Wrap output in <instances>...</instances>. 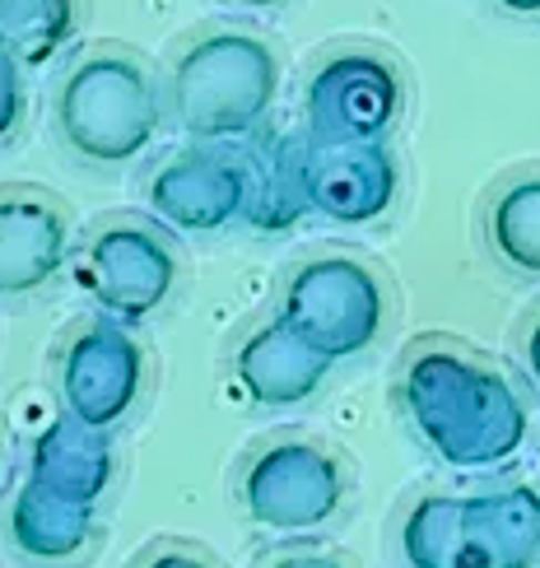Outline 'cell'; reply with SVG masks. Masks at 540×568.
Masks as SVG:
<instances>
[{
    "label": "cell",
    "instance_id": "obj_1",
    "mask_svg": "<svg viewBox=\"0 0 540 568\" xmlns=\"http://www.w3.org/2000/svg\"><path fill=\"white\" fill-rule=\"evenodd\" d=\"M396 406L442 466L495 470L522 453L531 415L508 373L457 341H415L396 368Z\"/></svg>",
    "mask_w": 540,
    "mask_h": 568
},
{
    "label": "cell",
    "instance_id": "obj_12",
    "mask_svg": "<svg viewBox=\"0 0 540 568\" xmlns=\"http://www.w3.org/2000/svg\"><path fill=\"white\" fill-rule=\"evenodd\" d=\"M70 262V220L42 192H6L0 201V290L10 298L47 290Z\"/></svg>",
    "mask_w": 540,
    "mask_h": 568
},
{
    "label": "cell",
    "instance_id": "obj_9",
    "mask_svg": "<svg viewBox=\"0 0 540 568\" xmlns=\"http://www.w3.org/2000/svg\"><path fill=\"white\" fill-rule=\"evenodd\" d=\"M247 163L228 154H177L163 159L145 182V205L177 233H220L247 220Z\"/></svg>",
    "mask_w": 540,
    "mask_h": 568
},
{
    "label": "cell",
    "instance_id": "obj_4",
    "mask_svg": "<svg viewBox=\"0 0 540 568\" xmlns=\"http://www.w3.org/2000/svg\"><path fill=\"white\" fill-rule=\"evenodd\" d=\"M275 317L294 326L332 364L355 359L383 341L391 317L387 280L349 252H322L289 271Z\"/></svg>",
    "mask_w": 540,
    "mask_h": 568
},
{
    "label": "cell",
    "instance_id": "obj_10",
    "mask_svg": "<svg viewBox=\"0 0 540 568\" xmlns=\"http://www.w3.org/2000/svg\"><path fill=\"white\" fill-rule=\"evenodd\" d=\"M308 196L313 215L364 229L378 224L401 196V169L387 140L373 145H313L308 140Z\"/></svg>",
    "mask_w": 540,
    "mask_h": 568
},
{
    "label": "cell",
    "instance_id": "obj_5",
    "mask_svg": "<svg viewBox=\"0 0 540 568\" xmlns=\"http://www.w3.org/2000/svg\"><path fill=\"white\" fill-rule=\"evenodd\" d=\"M349 499V470L308 434L271 438L238 470V508L271 536H313L332 527Z\"/></svg>",
    "mask_w": 540,
    "mask_h": 568
},
{
    "label": "cell",
    "instance_id": "obj_14",
    "mask_svg": "<svg viewBox=\"0 0 540 568\" xmlns=\"http://www.w3.org/2000/svg\"><path fill=\"white\" fill-rule=\"evenodd\" d=\"M466 546L476 568H536L540 564V489L503 485L461 499Z\"/></svg>",
    "mask_w": 540,
    "mask_h": 568
},
{
    "label": "cell",
    "instance_id": "obj_25",
    "mask_svg": "<svg viewBox=\"0 0 540 568\" xmlns=\"http://www.w3.org/2000/svg\"><path fill=\"white\" fill-rule=\"evenodd\" d=\"M233 6H243V10H271V6H279V0H233Z\"/></svg>",
    "mask_w": 540,
    "mask_h": 568
},
{
    "label": "cell",
    "instance_id": "obj_20",
    "mask_svg": "<svg viewBox=\"0 0 540 568\" xmlns=\"http://www.w3.org/2000/svg\"><path fill=\"white\" fill-rule=\"evenodd\" d=\"M135 568H215V564H210V555H201L196 546H186V540H163V546L140 555Z\"/></svg>",
    "mask_w": 540,
    "mask_h": 568
},
{
    "label": "cell",
    "instance_id": "obj_15",
    "mask_svg": "<svg viewBox=\"0 0 540 568\" xmlns=\"http://www.w3.org/2000/svg\"><path fill=\"white\" fill-rule=\"evenodd\" d=\"M29 476L61 494L99 504L116 480V447L112 434L89 429L75 415H57L29 447Z\"/></svg>",
    "mask_w": 540,
    "mask_h": 568
},
{
    "label": "cell",
    "instance_id": "obj_3",
    "mask_svg": "<svg viewBox=\"0 0 540 568\" xmlns=\"http://www.w3.org/2000/svg\"><path fill=\"white\" fill-rule=\"evenodd\" d=\"M57 131L84 163L126 169L163 131V93L131 52H89L61 80Z\"/></svg>",
    "mask_w": 540,
    "mask_h": 568
},
{
    "label": "cell",
    "instance_id": "obj_7",
    "mask_svg": "<svg viewBox=\"0 0 540 568\" xmlns=\"http://www.w3.org/2000/svg\"><path fill=\"white\" fill-rule=\"evenodd\" d=\"M406 80L378 52H336L326 57L308 93H303V116H308L313 145H373L387 140L401 122Z\"/></svg>",
    "mask_w": 540,
    "mask_h": 568
},
{
    "label": "cell",
    "instance_id": "obj_18",
    "mask_svg": "<svg viewBox=\"0 0 540 568\" xmlns=\"http://www.w3.org/2000/svg\"><path fill=\"white\" fill-rule=\"evenodd\" d=\"M396 550L406 568H476L461 527V499H448V494L415 499L396 527Z\"/></svg>",
    "mask_w": 540,
    "mask_h": 568
},
{
    "label": "cell",
    "instance_id": "obj_11",
    "mask_svg": "<svg viewBox=\"0 0 540 568\" xmlns=\"http://www.w3.org/2000/svg\"><path fill=\"white\" fill-rule=\"evenodd\" d=\"M332 373V359L313 349L294 326L271 317L233 349V383L262 410H289L313 400Z\"/></svg>",
    "mask_w": 540,
    "mask_h": 568
},
{
    "label": "cell",
    "instance_id": "obj_8",
    "mask_svg": "<svg viewBox=\"0 0 540 568\" xmlns=\"http://www.w3.org/2000/svg\"><path fill=\"white\" fill-rule=\"evenodd\" d=\"M145 345L131 336L126 322L116 317H89L75 336L65 341L57 364V392L61 410L75 415L89 429L112 434L126 424L145 396Z\"/></svg>",
    "mask_w": 540,
    "mask_h": 568
},
{
    "label": "cell",
    "instance_id": "obj_17",
    "mask_svg": "<svg viewBox=\"0 0 540 568\" xmlns=\"http://www.w3.org/2000/svg\"><path fill=\"white\" fill-rule=\"evenodd\" d=\"M485 239L503 271L522 280H540V169L508 178L489 196Z\"/></svg>",
    "mask_w": 540,
    "mask_h": 568
},
{
    "label": "cell",
    "instance_id": "obj_13",
    "mask_svg": "<svg viewBox=\"0 0 540 568\" xmlns=\"http://www.w3.org/2000/svg\"><path fill=\"white\" fill-rule=\"evenodd\" d=\"M93 531H99V504L61 494L33 476L14 489V499L6 508L10 550L29 564L57 568V564L80 559L93 546Z\"/></svg>",
    "mask_w": 540,
    "mask_h": 568
},
{
    "label": "cell",
    "instance_id": "obj_21",
    "mask_svg": "<svg viewBox=\"0 0 540 568\" xmlns=\"http://www.w3.org/2000/svg\"><path fill=\"white\" fill-rule=\"evenodd\" d=\"M0 89H6V112H0V135H14L23 122V84H19V61L6 52L0 57Z\"/></svg>",
    "mask_w": 540,
    "mask_h": 568
},
{
    "label": "cell",
    "instance_id": "obj_23",
    "mask_svg": "<svg viewBox=\"0 0 540 568\" xmlns=\"http://www.w3.org/2000/svg\"><path fill=\"white\" fill-rule=\"evenodd\" d=\"M522 364H527V373H531V383L540 387V313L531 317L527 336H522Z\"/></svg>",
    "mask_w": 540,
    "mask_h": 568
},
{
    "label": "cell",
    "instance_id": "obj_19",
    "mask_svg": "<svg viewBox=\"0 0 540 568\" xmlns=\"http://www.w3.org/2000/svg\"><path fill=\"white\" fill-rule=\"evenodd\" d=\"M75 0H0V38L19 65L52 61L75 38Z\"/></svg>",
    "mask_w": 540,
    "mask_h": 568
},
{
    "label": "cell",
    "instance_id": "obj_16",
    "mask_svg": "<svg viewBox=\"0 0 540 568\" xmlns=\"http://www.w3.org/2000/svg\"><path fill=\"white\" fill-rule=\"evenodd\" d=\"M247 163V224L262 233H285L313 215L308 196V135H262Z\"/></svg>",
    "mask_w": 540,
    "mask_h": 568
},
{
    "label": "cell",
    "instance_id": "obj_22",
    "mask_svg": "<svg viewBox=\"0 0 540 568\" xmlns=\"http://www.w3.org/2000/svg\"><path fill=\"white\" fill-rule=\"evenodd\" d=\"M266 568H349V564L326 555V550H285V555H275Z\"/></svg>",
    "mask_w": 540,
    "mask_h": 568
},
{
    "label": "cell",
    "instance_id": "obj_24",
    "mask_svg": "<svg viewBox=\"0 0 540 568\" xmlns=\"http://www.w3.org/2000/svg\"><path fill=\"white\" fill-rule=\"evenodd\" d=\"M499 6L512 14H540V0H499Z\"/></svg>",
    "mask_w": 540,
    "mask_h": 568
},
{
    "label": "cell",
    "instance_id": "obj_2",
    "mask_svg": "<svg viewBox=\"0 0 540 568\" xmlns=\"http://www.w3.org/2000/svg\"><path fill=\"white\" fill-rule=\"evenodd\" d=\"M279 93V61L266 38L243 29H220L196 38L173 61L169 75V108L177 126L224 145V140H252L262 135L266 116Z\"/></svg>",
    "mask_w": 540,
    "mask_h": 568
},
{
    "label": "cell",
    "instance_id": "obj_6",
    "mask_svg": "<svg viewBox=\"0 0 540 568\" xmlns=\"http://www.w3.org/2000/svg\"><path fill=\"white\" fill-rule=\"evenodd\" d=\"M75 280L99 313L140 326L163 313V303L177 290V247L169 243V233L150 224L116 220L84 243Z\"/></svg>",
    "mask_w": 540,
    "mask_h": 568
}]
</instances>
